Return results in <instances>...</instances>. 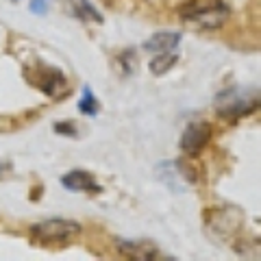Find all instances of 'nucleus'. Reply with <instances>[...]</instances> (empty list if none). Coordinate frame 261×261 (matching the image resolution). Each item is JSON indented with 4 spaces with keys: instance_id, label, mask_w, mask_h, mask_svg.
<instances>
[{
    "instance_id": "f257e3e1",
    "label": "nucleus",
    "mask_w": 261,
    "mask_h": 261,
    "mask_svg": "<svg viewBox=\"0 0 261 261\" xmlns=\"http://www.w3.org/2000/svg\"><path fill=\"white\" fill-rule=\"evenodd\" d=\"M228 15H231V9L224 0H192L181 9V18L200 29L222 27Z\"/></svg>"
},
{
    "instance_id": "f03ea898",
    "label": "nucleus",
    "mask_w": 261,
    "mask_h": 261,
    "mask_svg": "<svg viewBox=\"0 0 261 261\" xmlns=\"http://www.w3.org/2000/svg\"><path fill=\"white\" fill-rule=\"evenodd\" d=\"M81 233V224L68 218H48L31 226L33 240L44 244V246H55V244H68Z\"/></svg>"
},
{
    "instance_id": "7ed1b4c3",
    "label": "nucleus",
    "mask_w": 261,
    "mask_h": 261,
    "mask_svg": "<svg viewBox=\"0 0 261 261\" xmlns=\"http://www.w3.org/2000/svg\"><path fill=\"white\" fill-rule=\"evenodd\" d=\"M257 89L250 87H228L216 98V109L224 118H242L257 107Z\"/></svg>"
},
{
    "instance_id": "20e7f679",
    "label": "nucleus",
    "mask_w": 261,
    "mask_h": 261,
    "mask_svg": "<svg viewBox=\"0 0 261 261\" xmlns=\"http://www.w3.org/2000/svg\"><path fill=\"white\" fill-rule=\"evenodd\" d=\"M209 137H211V126L207 124V122H202V120L190 122L183 130L178 146H181V150L185 154H198L207 146Z\"/></svg>"
},
{
    "instance_id": "39448f33",
    "label": "nucleus",
    "mask_w": 261,
    "mask_h": 261,
    "mask_svg": "<svg viewBox=\"0 0 261 261\" xmlns=\"http://www.w3.org/2000/svg\"><path fill=\"white\" fill-rule=\"evenodd\" d=\"M120 252L124 257L130 259H140V261H154V259H172L168 255H161V250L157 246H152L148 242H130V240H116Z\"/></svg>"
},
{
    "instance_id": "423d86ee",
    "label": "nucleus",
    "mask_w": 261,
    "mask_h": 261,
    "mask_svg": "<svg viewBox=\"0 0 261 261\" xmlns=\"http://www.w3.org/2000/svg\"><path fill=\"white\" fill-rule=\"evenodd\" d=\"M61 185L68 192H85V194H94L100 192V185L94 178V174L85 172V170H72L61 178Z\"/></svg>"
},
{
    "instance_id": "0eeeda50",
    "label": "nucleus",
    "mask_w": 261,
    "mask_h": 261,
    "mask_svg": "<svg viewBox=\"0 0 261 261\" xmlns=\"http://www.w3.org/2000/svg\"><path fill=\"white\" fill-rule=\"evenodd\" d=\"M178 42H181V35L178 33H172V31H161V33H154L150 39H146L144 44V50L148 53H174Z\"/></svg>"
},
{
    "instance_id": "6e6552de",
    "label": "nucleus",
    "mask_w": 261,
    "mask_h": 261,
    "mask_svg": "<svg viewBox=\"0 0 261 261\" xmlns=\"http://www.w3.org/2000/svg\"><path fill=\"white\" fill-rule=\"evenodd\" d=\"M72 5H74V13L79 20H83V22H98V24H102V15L96 11V7L89 3V0H72Z\"/></svg>"
},
{
    "instance_id": "1a4fd4ad",
    "label": "nucleus",
    "mask_w": 261,
    "mask_h": 261,
    "mask_svg": "<svg viewBox=\"0 0 261 261\" xmlns=\"http://www.w3.org/2000/svg\"><path fill=\"white\" fill-rule=\"evenodd\" d=\"M176 59H178L176 53H161L150 61V72L152 74H157V76L166 74V72L176 63Z\"/></svg>"
},
{
    "instance_id": "9d476101",
    "label": "nucleus",
    "mask_w": 261,
    "mask_h": 261,
    "mask_svg": "<svg viewBox=\"0 0 261 261\" xmlns=\"http://www.w3.org/2000/svg\"><path fill=\"white\" fill-rule=\"evenodd\" d=\"M79 111L85 113V116H96L98 113V100L87 85L83 87V96H81V100H79Z\"/></svg>"
},
{
    "instance_id": "9b49d317",
    "label": "nucleus",
    "mask_w": 261,
    "mask_h": 261,
    "mask_svg": "<svg viewBox=\"0 0 261 261\" xmlns=\"http://www.w3.org/2000/svg\"><path fill=\"white\" fill-rule=\"evenodd\" d=\"M53 0H31V13L33 15H44L48 11Z\"/></svg>"
},
{
    "instance_id": "f8f14e48",
    "label": "nucleus",
    "mask_w": 261,
    "mask_h": 261,
    "mask_svg": "<svg viewBox=\"0 0 261 261\" xmlns=\"http://www.w3.org/2000/svg\"><path fill=\"white\" fill-rule=\"evenodd\" d=\"M55 130L61 135H70V137H76V126L72 122H57L55 124Z\"/></svg>"
},
{
    "instance_id": "ddd939ff",
    "label": "nucleus",
    "mask_w": 261,
    "mask_h": 261,
    "mask_svg": "<svg viewBox=\"0 0 261 261\" xmlns=\"http://www.w3.org/2000/svg\"><path fill=\"white\" fill-rule=\"evenodd\" d=\"M11 172V163H7V161H0V178H3L5 174H9Z\"/></svg>"
},
{
    "instance_id": "4468645a",
    "label": "nucleus",
    "mask_w": 261,
    "mask_h": 261,
    "mask_svg": "<svg viewBox=\"0 0 261 261\" xmlns=\"http://www.w3.org/2000/svg\"><path fill=\"white\" fill-rule=\"evenodd\" d=\"M15 3H18V0H15Z\"/></svg>"
}]
</instances>
